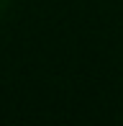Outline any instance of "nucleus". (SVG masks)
I'll return each instance as SVG.
<instances>
[{
  "label": "nucleus",
  "mask_w": 123,
  "mask_h": 126,
  "mask_svg": "<svg viewBox=\"0 0 123 126\" xmlns=\"http://www.w3.org/2000/svg\"><path fill=\"white\" fill-rule=\"evenodd\" d=\"M8 8H10V0H0V18L8 13Z\"/></svg>",
  "instance_id": "nucleus-1"
}]
</instances>
